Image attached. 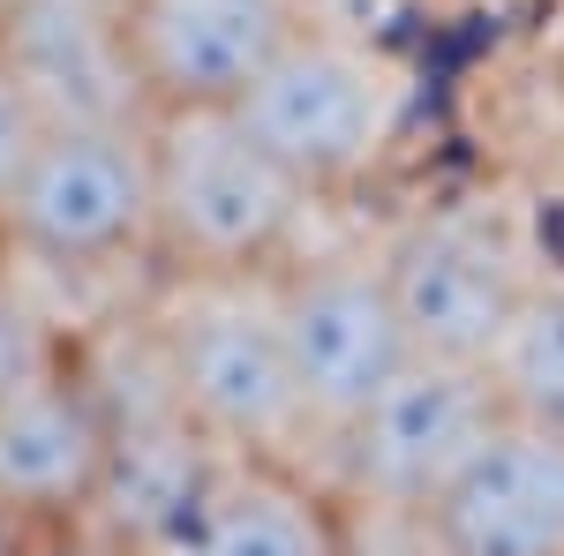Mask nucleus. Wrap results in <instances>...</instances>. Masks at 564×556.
<instances>
[{"label":"nucleus","mask_w":564,"mask_h":556,"mask_svg":"<svg viewBox=\"0 0 564 556\" xmlns=\"http://www.w3.org/2000/svg\"><path fill=\"white\" fill-rule=\"evenodd\" d=\"M135 331L159 384L226 451L316 459L308 399L279 324V271H151Z\"/></svg>","instance_id":"obj_1"},{"label":"nucleus","mask_w":564,"mask_h":556,"mask_svg":"<svg viewBox=\"0 0 564 556\" xmlns=\"http://www.w3.org/2000/svg\"><path fill=\"white\" fill-rule=\"evenodd\" d=\"M151 204L159 271H279L308 249V211L324 196L241 106H181L151 113Z\"/></svg>","instance_id":"obj_2"},{"label":"nucleus","mask_w":564,"mask_h":556,"mask_svg":"<svg viewBox=\"0 0 564 556\" xmlns=\"http://www.w3.org/2000/svg\"><path fill=\"white\" fill-rule=\"evenodd\" d=\"M241 113L332 204V196L361 188L391 159V143L406 135L414 68L384 39H369V31L339 23V15L308 8V23L286 39V53L241 98Z\"/></svg>","instance_id":"obj_3"},{"label":"nucleus","mask_w":564,"mask_h":556,"mask_svg":"<svg viewBox=\"0 0 564 556\" xmlns=\"http://www.w3.org/2000/svg\"><path fill=\"white\" fill-rule=\"evenodd\" d=\"M0 233L45 263L61 286L151 279L159 204H151V121H45L15 181Z\"/></svg>","instance_id":"obj_4"},{"label":"nucleus","mask_w":564,"mask_h":556,"mask_svg":"<svg viewBox=\"0 0 564 556\" xmlns=\"http://www.w3.org/2000/svg\"><path fill=\"white\" fill-rule=\"evenodd\" d=\"M497 414L505 391L481 361L406 353L377 384V399L324 444V467L369 519L414 526L436 504V489L467 467V451L497 428Z\"/></svg>","instance_id":"obj_5"},{"label":"nucleus","mask_w":564,"mask_h":556,"mask_svg":"<svg viewBox=\"0 0 564 556\" xmlns=\"http://www.w3.org/2000/svg\"><path fill=\"white\" fill-rule=\"evenodd\" d=\"M384 279L414 353H452L489 369L505 331L520 324L542 263L527 257L512 218L481 204H436L384 241Z\"/></svg>","instance_id":"obj_6"},{"label":"nucleus","mask_w":564,"mask_h":556,"mask_svg":"<svg viewBox=\"0 0 564 556\" xmlns=\"http://www.w3.org/2000/svg\"><path fill=\"white\" fill-rule=\"evenodd\" d=\"M279 324H286V353H294V384L308 399V428H316V459L339 428L377 399L391 369L414 353L399 301L384 279V249H302L279 263Z\"/></svg>","instance_id":"obj_7"},{"label":"nucleus","mask_w":564,"mask_h":556,"mask_svg":"<svg viewBox=\"0 0 564 556\" xmlns=\"http://www.w3.org/2000/svg\"><path fill=\"white\" fill-rule=\"evenodd\" d=\"M113 436H121V399L84 339L53 377L0 406V504L31 534L90 526L113 467Z\"/></svg>","instance_id":"obj_8"},{"label":"nucleus","mask_w":564,"mask_h":556,"mask_svg":"<svg viewBox=\"0 0 564 556\" xmlns=\"http://www.w3.org/2000/svg\"><path fill=\"white\" fill-rule=\"evenodd\" d=\"M406 534L422 556H564V428L505 406Z\"/></svg>","instance_id":"obj_9"},{"label":"nucleus","mask_w":564,"mask_h":556,"mask_svg":"<svg viewBox=\"0 0 564 556\" xmlns=\"http://www.w3.org/2000/svg\"><path fill=\"white\" fill-rule=\"evenodd\" d=\"M151 556H361V504L324 459L226 451L212 489Z\"/></svg>","instance_id":"obj_10"},{"label":"nucleus","mask_w":564,"mask_h":556,"mask_svg":"<svg viewBox=\"0 0 564 556\" xmlns=\"http://www.w3.org/2000/svg\"><path fill=\"white\" fill-rule=\"evenodd\" d=\"M308 23V0H129V53L151 113L241 106Z\"/></svg>","instance_id":"obj_11"},{"label":"nucleus","mask_w":564,"mask_h":556,"mask_svg":"<svg viewBox=\"0 0 564 556\" xmlns=\"http://www.w3.org/2000/svg\"><path fill=\"white\" fill-rule=\"evenodd\" d=\"M0 61L45 121H151L129 53V0H8Z\"/></svg>","instance_id":"obj_12"},{"label":"nucleus","mask_w":564,"mask_h":556,"mask_svg":"<svg viewBox=\"0 0 564 556\" xmlns=\"http://www.w3.org/2000/svg\"><path fill=\"white\" fill-rule=\"evenodd\" d=\"M84 331L90 324L68 308V286L0 233V406L53 377L84 346Z\"/></svg>","instance_id":"obj_13"},{"label":"nucleus","mask_w":564,"mask_h":556,"mask_svg":"<svg viewBox=\"0 0 564 556\" xmlns=\"http://www.w3.org/2000/svg\"><path fill=\"white\" fill-rule=\"evenodd\" d=\"M489 377H497L512 414H534V422L564 428V271L534 279V294H527L520 324L505 331Z\"/></svg>","instance_id":"obj_14"},{"label":"nucleus","mask_w":564,"mask_h":556,"mask_svg":"<svg viewBox=\"0 0 564 556\" xmlns=\"http://www.w3.org/2000/svg\"><path fill=\"white\" fill-rule=\"evenodd\" d=\"M45 135V113L31 106V90L8 76V61H0V211H8V196H15V181L31 166V151H39Z\"/></svg>","instance_id":"obj_15"},{"label":"nucleus","mask_w":564,"mask_h":556,"mask_svg":"<svg viewBox=\"0 0 564 556\" xmlns=\"http://www.w3.org/2000/svg\"><path fill=\"white\" fill-rule=\"evenodd\" d=\"M23 556H135L121 542H106L98 526H53V534H31V549Z\"/></svg>","instance_id":"obj_16"},{"label":"nucleus","mask_w":564,"mask_h":556,"mask_svg":"<svg viewBox=\"0 0 564 556\" xmlns=\"http://www.w3.org/2000/svg\"><path fill=\"white\" fill-rule=\"evenodd\" d=\"M23 549H31V526H23V519L0 504V556H23Z\"/></svg>","instance_id":"obj_17"},{"label":"nucleus","mask_w":564,"mask_h":556,"mask_svg":"<svg viewBox=\"0 0 564 556\" xmlns=\"http://www.w3.org/2000/svg\"><path fill=\"white\" fill-rule=\"evenodd\" d=\"M0 15H8V0H0Z\"/></svg>","instance_id":"obj_18"}]
</instances>
